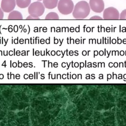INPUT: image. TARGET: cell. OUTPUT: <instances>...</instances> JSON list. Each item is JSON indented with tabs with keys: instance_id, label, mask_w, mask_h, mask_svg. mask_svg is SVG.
Listing matches in <instances>:
<instances>
[{
	"instance_id": "1",
	"label": "cell",
	"mask_w": 126,
	"mask_h": 126,
	"mask_svg": "<svg viewBox=\"0 0 126 126\" xmlns=\"http://www.w3.org/2000/svg\"><path fill=\"white\" fill-rule=\"evenodd\" d=\"M90 9L89 3L84 0L80 1L74 7L72 16L77 19H85L90 14Z\"/></svg>"
},
{
	"instance_id": "2",
	"label": "cell",
	"mask_w": 126,
	"mask_h": 126,
	"mask_svg": "<svg viewBox=\"0 0 126 126\" xmlns=\"http://www.w3.org/2000/svg\"><path fill=\"white\" fill-rule=\"evenodd\" d=\"M45 6L40 1H35L30 4L28 7L29 14L34 17H39L44 12Z\"/></svg>"
},
{
	"instance_id": "3",
	"label": "cell",
	"mask_w": 126,
	"mask_h": 126,
	"mask_svg": "<svg viewBox=\"0 0 126 126\" xmlns=\"http://www.w3.org/2000/svg\"><path fill=\"white\" fill-rule=\"evenodd\" d=\"M57 6L59 12L63 15H68L72 13L74 7L72 0H60Z\"/></svg>"
},
{
	"instance_id": "4",
	"label": "cell",
	"mask_w": 126,
	"mask_h": 126,
	"mask_svg": "<svg viewBox=\"0 0 126 126\" xmlns=\"http://www.w3.org/2000/svg\"><path fill=\"white\" fill-rule=\"evenodd\" d=\"M103 19L105 20H118L120 14L118 10L114 7H109L104 10Z\"/></svg>"
},
{
	"instance_id": "5",
	"label": "cell",
	"mask_w": 126,
	"mask_h": 126,
	"mask_svg": "<svg viewBox=\"0 0 126 126\" xmlns=\"http://www.w3.org/2000/svg\"><path fill=\"white\" fill-rule=\"evenodd\" d=\"M89 5L90 8L95 13H101L104 8L103 0H90Z\"/></svg>"
},
{
	"instance_id": "6",
	"label": "cell",
	"mask_w": 126,
	"mask_h": 126,
	"mask_svg": "<svg viewBox=\"0 0 126 126\" xmlns=\"http://www.w3.org/2000/svg\"><path fill=\"white\" fill-rule=\"evenodd\" d=\"M16 4V0H2L0 6L3 12L10 13L14 10Z\"/></svg>"
},
{
	"instance_id": "7",
	"label": "cell",
	"mask_w": 126,
	"mask_h": 126,
	"mask_svg": "<svg viewBox=\"0 0 126 126\" xmlns=\"http://www.w3.org/2000/svg\"><path fill=\"white\" fill-rule=\"evenodd\" d=\"M43 4L45 8L48 9H52L58 5V0H42Z\"/></svg>"
},
{
	"instance_id": "8",
	"label": "cell",
	"mask_w": 126,
	"mask_h": 126,
	"mask_svg": "<svg viewBox=\"0 0 126 126\" xmlns=\"http://www.w3.org/2000/svg\"><path fill=\"white\" fill-rule=\"evenodd\" d=\"M23 19V16L21 12L17 10H13L9 13L8 19L10 20H21Z\"/></svg>"
},
{
	"instance_id": "9",
	"label": "cell",
	"mask_w": 126,
	"mask_h": 126,
	"mask_svg": "<svg viewBox=\"0 0 126 126\" xmlns=\"http://www.w3.org/2000/svg\"><path fill=\"white\" fill-rule=\"evenodd\" d=\"M31 2V0H16L17 5L21 8H25L28 7Z\"/></svg>"
},
{
	"instance_id": "10",
	"label": "cell",
	"mask_w": 126,
	"mask_h": 126,
	"mask_svg": "<svg viewBox=\"0 0 126 126\" xmlns=\"http://www.w3.org/2000/svg\"><path fill=\"white\" fill-rule=\"evenodd\" d=\"M45 19L46 20H57L59 19V17L57 13L51 12L46 15Z\"/></svg>"
},
{
	"instance_id": "11",
	"label": "cell",
	"mask_w": 126,
	"mask_h": 126,
	"mask_svg": "<svg viewBox=\"0 0 126 126\" xmlns=\"http://www.w3.org/2000/svg\"><path fill=\"white\" fill-rule=\"evenodd\" d=\"M119 19L126 20V9H124L120 13Z\"/></svg>"
},
{
	"instance_id": "12",
	"label": "cell",
	"mask_w": 126,
	"mask_h": 126,
	"mask_svg": "<svg viewBox=\"0 0 126 126\" xmlns=\"http://www.w3.org/2000/svg\"><path fill=\"white\" fill-rule=\"evenodd\" d=\"M90 19H93V20H98V19H100V20H101L102 19V18L98 16H97V15H95V16H94L90 18Z\"/></svg>"
},
{
	"instance_id": "13",
	"label": "cell",
	"mask_w": 126,
	"mask_h": 126,
	"mask_svg": "<svg viewBox=\"0 0 126 126\" xmlns=\"http://www.w3.org/2000/svg\"><path fill=\"white\" fill-rule=\"evenodd\" d=\"M4 16V14H3V11L1 9V7L0 8V20L3 19Z\"/></svg>"
},
{
	"instance_id": "14",
	"label": "cell",
	"mask_w": 126,
	"mask_h": 126,
	"mask_svg": "<svg viewBox=\"0 0 126 126\" xmlns=\"http://www.w3.org/2000/svg\"><path fill=\"white\" fill-rule=\"evenodd\" d=\"M27 19H33V20H36V19H39V17L36 18V17H34L31 15H30V16H29L27 18Z\"/></svg>"
},
{
	"instance_id": "15",
	"label": "cell",
	"mask_w": 126,
	"mask_h": 126,
	"mask_svg": "<svg viewBox=\"0 0 126 126\" xmlns=\"http://www.w3.org/2000/svg\"><path fill=\"white\" fill-rule=\"evenodd\" d=\"M38 0V1H41V0Z\"/></svg>"
}]
</instances>
